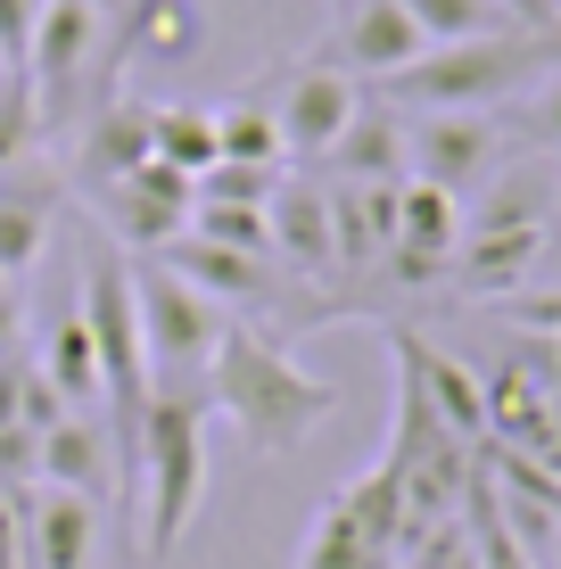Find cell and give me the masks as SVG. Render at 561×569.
Returning a JSON list of instances; mask_svg holds the SVG:
<instances>
[{
    "label": "cell",
    "mask_w": 561,
    "mask_h": 569,
    "mask_svg": "<svg viewBox=\"0 0 561 569\" xmlns=\"http://www.w3.org/2000/svg\"><path fill=\"white\" fill-rule=\"evenodd\" d=\"M355 108H363V83L339 67L331 42H322L314 58H298V67L281 74V91H273V124H281L289 166H322L331 141L355 124Z\"/></svg>",
    "instance_id": "cell-7"
},
{
    "label": "cell",
    "mask_w": 561,
    "mask_h": 569,
    "mask_svg": "<svg viewBox=\"0 0 561 569\" xmlns=\"http://www.w3.org/2000/svg\"><path fill=\"white\" fill-rule=\"evenodd\" d=\"M17 100H26V74H17V67H0V116H9Z\"/></svg>",
    "instance_id": "cell-29"
},
{
    "label": "cell",
    "mask_w": 561,
    "mask_h": 569,
    "mask_svg": "<svg viewBox=\"0 0 561 569\" xmlns=\"http://www.w3.org/2000/svg\"><path fill=\"white\" fill-rule=\"evenodd\" d=\"M207 413L199 397H149L141 413V512H132V561H173L207 503Z\"/></svg>",
    "instance_id": "cell-3"
},
{
    "label": "cell",
    "mask_w": 561,
    "mask_h": 569,
    "mask_svg": "<svg viewBox=\"0 0 561 569\" xmlns=\"http://www.w3.org/2000/svg\"><path fill=\"white\" fill-rule=\"evenodd\" d=\"M33 26H42V0H0V67H17V74H26Z\"/></svg>",
    "instance_id": "cell-25"
},
{
    "label": "cell",
    "mask_w": 561,
    "mask_h": 569,
    "mask_svg": "<svg viewBox=\"0 0 561 569\" xmlns=\"http://www.w3.org/2000/svg\"><path fill=\"white\" fill-rule=\"evenodd\" d=\"M207 405L240 429L257 455H298L322 421L339 413V388L314 380L281 339H264L257 322H231L216 347V380H207Z\"/></svg>",
    "instance_id": "cell-1"
},
{
    "label": "cell",
    "mask_w": 561,
    "mask_h": 569,
    "mask_svg": "<svg viewBox=\"0 0 561 569\" xmlns=\"http://www.w3.org/2000/svg\"><path fill=\"white\" fill-rule=\"evenodd\" d=\"M141 9H166V0H132V9H124V17H141Z\"/></svg>",
    "instance_id": "cell-31"
},
{
    "label": "cell",
    "mask_w": 561,
    "mask_h": 569,
    "mask_svg": "<svg viewBox=\"0 0 561 569\" xmlns=\"http://www.w3.org/2000/svg\"><path fill=\"white\" fill-rule=\"evenodd\" d=\"M553 199H561V190L545 182V173H537L529 157H512L488 190H471V199H462V231H545Z\"/></svg>",
    "instance_id": "cell-17"
},
{
    "label": "cell",
    "mask_w": 561,
    "mask_h": 569,
    "mask_svg": "<svg viewBox=\"0 0 561 569\" xmlns=\"http://www.w3.org/2000/svg\"><path fill=\"white\" fill-rule=\"evenodd\" d=\"M273 264L331 306V281H339V257H331V190H314V182H281L273 190Z\"/></svg>",
    "instance_id": "cell-11"
},
{
    "label": "cell",
    "mask_w": 561,
    "mask_h": 569,
    "mask_svg": "<svg viewBox=\"0 0 561 569\" xmlns=\"http://www.w3.org/2000/svg\"><path fill=\"white\" fill-rule=\"evenodd\" d=\"M397 240L421 248V257H447L454 264V248H462V199L404 173V182H397Z\"/></svg>",
    "instance_id": "cell-20"
},
{
    "label": "cell",
    "mask_w": 561,
    "mask_h": 569,
    "mask_svg": "<svg viewBox=\"0 0 561 569\" xmlns=\"http://www.w3.org/2000/svg\"><path fill=\"white\" fill-rule=\"evenodd\" d=\"M512 166V132L495 108H447V116H404V173L438 182L454 199L488 190Z\"/></svg>",
    "instance_id": "cell-5"
},
{
    "label": "cell",
    "mask_w": 561,
    "mask_h": 569,
    "mask_svg": "<svg viewBox=\"0 0 561 569\" xmlns=\"http://www.w3.org/2000/svg\"><path fill=\"white\" fill-rule=\"evenodd\" d=\"M421 42H488V33H529L504 17V0H404Z\"/></svg>",
    "instance_id": "cell-22"
},
{
    "label": "cell",
    "mask_w": 561,
    "mask_h": 569,
    "mask_svg": "<svg viewBox=\"0 0 561 569\" xmlns=\"http://www.w3.org/2000/svg\"><path fill=\"white\" fill-rule=\"evenodd\" d=\"M33 363H42V380L74 405V413H100V397H108V388H100V347H91L83 306H67V313L50 322V339H42V356H33Z\"/></svg>",
    "instance_id": "cell-18"
},
{
    "label": "cell",
    "mask_w": 561,
    "mask_h": 569,
    "mask_svg": "<svg viewBox=\"0 0 561 569\" xmlns=\"http://www.w3.org/2000/svg\"><path fill=\"white\" fill-rule=\"evenodd\" d=\"M561 58V33H488V42H430L404 74L372 83L397 116H447V108H504Z\"/></svg>",
    "instance_id": "cell-2"
},
{
    "label": "cell",
    "mask_w": 561,
    "mask_h": 569,
    "mask_svg": "<svg viewBox=\"0 0 561 569\" xmlns=\"http://www.w3.org/2000/svg\"><path fill=\"white\" fill-rule=\"evenodd\" d=\"M26 487H0V569H26V512H17Z\"/></svg>",
    "instance_id": "cell-26"
},
{
    "label": "cell",
    "mask_w": 561,
    "mask_h": 569,
    "mask_svg": "<svg viewBox=\"0 0 561 569\" xmlns=\"http://www.w3.org/2000/svg\"><path fill=\"white\" fill-rule=\"evenodd\" d=\"M141 166H149V100H100L83 116V141H74V182L100 199Z\"/></svg>",
    "instance_id": "cell-14"
},
{
    "label": "cell",
    "mask_w": 561,
    "mask_h": 569,
    "mask_svg": "<svg viewBox=\"0 0 561 569\" xmlns=\"http://www.w3.org/2000/svg\"><path fill=\"white\" fill-rule=\"evenodd\" d=\"M100 50H108V17L83 9V0H42V26H33V50H26V100L42 116V132H58L83 100V83L100 74Z\"/></svg>",
    "instance_id": "cell-6"
},
{
    "label": "cell",
    "mask_w": 561,
    "mask_h": 569,
    "mask_svg": "<svg viewBox=\"0 0 561 569\" xmlns=\"http://www.w3.org/2000/svg\"><path fill=\"white\" fill-rule=\"evenodd\" d=\"M553 380H561V356H553Z\"/></svg>",
    "instance_id": "cell-33"
},
{
    "label": "cell",
    "mask_w": 561,
    "mask_h": 569,
    "mask_svg": "<svg viewBox=\"0 0 561 569\" xmlns=\"http://www.w3.org/2000/svg\"><path fill=\"white\" fill-rule=\"evenodd\" d=\"M149 157L173 173H216L223 166V141H216V108H190V100H166V108H149Z\"/></svg>",
    "instance_id": "cell-19"
},
{
    "label": "cell",
    "mask_w": 561,
    "mask_h": 569,
    "mask_svg": "<svg viewBox=\"0 0 561 569\" xmlns=\"http://www.w3.org/2000/svg\"><path fill=\"white\" fill-rule=\"evenodd\" d=\"M190 207H199V182L173 173V166H158V157H149L132 182L100 190V214H108V231H116L124 257H166V248L190 231Z\"/></svg>",
    "instance_id": "cell-8"
},
{
    "label": "cell",
    "mask_w": 561,
    "mask_h": 569,
    "mask_svg": "<svg viewBox=\"0 0 561 569\" xmlns=\"http://www.w3.org/2000/svg\"><path fill=\"white\" fill-rule=\"evenodd\" d=\"M26 569H100V503L67 487H26Z\"/></svg>",
    "instance_id": "cell-12"
},
{
    "label": "cell",
    "mask_w": 561,
    "mask_h": 569,
    "mask_svg": "<svg viewBox=\"0 0 561 569\" xmlns=\"http://www.w3.org/2000/svg\"><path fill=\"white\" fill-rule=\"evenodd\" d=\"M9 289H17V281H9V272H0V298H9Z\"/></svg>",
    "instance_id": "cell-32"
},
{
    "label": "cell",
    "mask_w": 561,
    "mask_h": 569,
    "mask_svg": "<svg viewBox=\"0 0 561 569\" xmlns=\"http://www.w3.org/2000/svg\"><path fill=\"white\" fill-rule=\"evenodd\" d=\"M83 9H100V17H108V33H116V26H124V9H132V0H83Z\"/></svg>",
    "instance_id": "cell-30"
},
{
    "label": "cell",
    "mask_w": 561,
    "mask_h": 569,
    "mask_svg": "<svg viewBox=\"0 0 561 569\" xmlns=\"http://www.w3.org/2000/svg\"><path fill=\"white\" fill-rule=\"evenodd\" d=\"M132 306H141V347H149V397H199L207 405L231 313L207 289H190L166 257H132Z\"/></svg>",
    "instance_id": "cell-4"
},
{
    "label": "cell",
    "mask_w": 561,
    "mask_h": 569,
    "mask_svg": "<svg viewBox=\"0 0 561 569\" xmlns=\"http://www.w3.org/2000/svg\"><path fill=\"white\" fill-rule=\"evenodd\" d=\"M520 100H529V116H520L529 132H520V141H529V149H561V67H553V74H537Z\"/></svg>",
    "instance_id": "cell-24"
},
{
    "label": "cell",
    "mask_w": 561,
    "mask_h": 569,
    "mask_svg": "<svg viewBox=\"0 0 561 569\" xmlns=\"http://www.w3.org/2000/svg\"><path fill=\"white\" fill-rule=\"evenodd\" d=\"M0 429H17V363H0Z\"/></svg>",
    "instance_id": "cell-28"
},
{
    "label": "cell",
    "mask_w": 561,
    "mask_h": 569,
    "mask_svg": "<svg viewBox=\"0 0 561 569\" xmlns=\"http://www.w3.org/2000/svg\"><path fill=\"white\" fill-rule=\"evenodd\" d=\"M331 50H339V67L355 74V83H389V74H404L430 42H421V26L404 17V0H347Z\"/></svg>",
    "instance_id": "cell-10"
},
{
    "label": "cell",
    "mask_w": 561,
    "mask_h": 569,
    "mask_svg": "<svg viewBox=\"0 0 561 569\" xmlns=\"http://www.w3.org/2000/svg\"><path fill=\"white\" fill-rule=\"evenodd\" d=\"M58 421H74V405L42 380V363H17V429H26V438H50Z\"/></svg>",
    "instance_id": "cell-23"
},
{
    "label": "cell",
    "mask_w": 561,
    "mask_h": 569,
    "mask_svg": "<svg viewBox=\"0 0 561 569\" xmlns=\"http://www.w3.org/2000/svg\"><path fill=\"white\" fill-rule=\"evenodd\" d=\"M545 257H553L545 231H462L447 289H462V298H479V306L520 298V289H537V264Z\"/></svg>",
    "instance_id": "cell-13"
},
{
    "label": "cell",
    "mask_w": 561,
    "mask_h": 569,
    "mask_svg": "<svg viewBox=\"0 0 561 569\" xmlns=\"http://www.w3.org/2000/svg\"><path fill=\"white\" fill-rule=\"evenodd\" d=\"M553 17H561V0H553Z\"/></svg>",
    "instance_id": "cell-34"
},
{
    "label": "cell",
    "mask_w": 561,
    "mask_h": 569,
    "mask_svg": "<svg viewBox=\"0 0 561 569\" xmlns=\"http://www.w3.org/2000/svg\"><path fill=\"white\" fill-rule=\"evenodd\" d=\"M322 173H331V182H404V116L389 100H363L355 124L322 157Z\"/></svg>",
    "instance_id": "cell-16"
},
{
    "label": "cell",
    "mask_w": 561,
    "mask_h": 569,
    "mask_svg": "<svg viewBox=\"0 0 561 569\" xmlns=\"http://www.w3.org/2000/svg\"><path fill=\"white\" fill-rule=\"evenodd\" d=\"M58 199H67V173L50 166V157H17V166H0V272H33L58 231Z\"/></svg>",
    "instance_id": "cell-9"
},
{
    "label": "cell",
    "mask_w": 561,
    "mask_h": 569,
    "mask_svg": "<svg viewBox=\"0 0 561 569\" xmlns=\"http://www.w3.org/2000/svg\"><path fill=\"white\" fill-rule=\"evenodd\" d=\"M216 141H223V166H257V173H281L289 166L281 124H273V100H264V91H240V100L216 108Z\"/></svg>",
    "instance_id": "cell-21"
},
{
    "label": "cell",
    "mask_w": 561,
    "mask_h": 569,
    "mask_svg": "<svg viewBox=\"0 0 561 569\" xmlns=\"http://www.w3.org/2000/svg\"><path fill=\"white\" fill-rule=\"evenodd\" d=\"M504 17H512V26H529V33H561L553 0H504Z\"/></svg>",
    "instance_id": "cell-27"
},
{
    "label": "cell",
    "mask_w": 561,
    "mask_h": 569,
    "mask_svg": "<svg viewBox=\"0 0 561 569\" xmlns=\"http://www.w3.org/2000/svg\"><path fill=\"white\" fill-rule=\"evenodd\" d=\"M33 487H67V496H91V503H116V446H108V421L100 413H74L58 421L33 455Z\"/></svg>",
    "instance_id": "cell-15"
}]
</instances>
